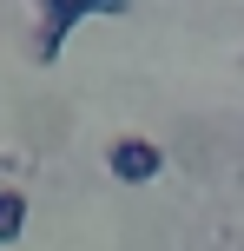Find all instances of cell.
<instances>
[{
	"instance_id": "obj_2",
	"label": "cell",
	"mask_w": 244,
	"mask_h": 251,
	"mask_svg": "<svg viewBox=\"0 0 244 251\" xmlns=\"http://www.w3.org/2000/svg\"><path fill=\"white\" fill-rule=\"evenodd\" d=\"M158 165H165V152H158L152 139H119L112 146V172L132 178V185H139V178H158Z\"/></svg>"
},
{
	"instance_id": "obj_3",
	"label": "cell",
	"mask_w": 244,
	"mask_h": 251,
	"mask_svg": "<svg viewBox=\"0 0 244 251\" xmlns=\"http://www.w3.org/2000/svg\"><path fill=\"white\" fill-rule=\"evenodd\" d=\"M20 225H26L20 192H0V245H7V238H20Z\"/></svg>"
},
{
	"instance_id": "obj_1",
	"label": "cell",
	"mask_w": 244,
	"mask_h": 251,
	"mask_svg": "<svg viewBox=\"0 0 244 251\" xmlns=\"http://www.w3.org/2000/svg\"><path fill=\"white\" fill-rule=\"evenodd\" d=\"M46 7V20H40V60H46L53 47H60V33L79 20V13H119L126 0H40Z\"/></svg>"
}]
</instances>
